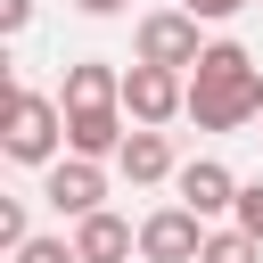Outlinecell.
Returning a JSON list of instances; mask_svg holds the SVG:
<instances>
[{"label": "cell", "mask_w": 263, "mask_h": 263, "mask_svg": "<svg viewBox=\"0 0 263 263\" xmlns=\"http://www.w3.org/2000/svg\"><path fill=\"white\" fill-rule=\"evenodd\" d=\"M132 115L123 107H82V115H66V156H82V164H107V156H123V132Z\"/></svg>", "instance_id": "ba28073f"}, {"label": "cell", "mask_w": 263, "mask_h": 263, "mask_svg": "<svg viewBox=\"0 0 263 263\" xmlns=\"http://www.w3.org/2000/svg\"><path fill=\"white\" fill-rule=\"evenodd\" d=\"M0 148H8V164H41L49 173L58 148H66V107L25 90V82H8L0 90Z\"/></svg>", "instance_id": "7a4b0ae2"}, {"label": "cell", "mask_w": 263, "mask_h": 263, "mask_svg": "<svg viewBox=\"0 0 263 263\" xmlns=\"http://www.w3.org/2000/svg\"><path fill=\"white\" fill-rule=\"evenodd\" d=\"M74 255L82 263H132L140 255V230L123 214H90V222H74Z\"/></svg>", "instance_id": "30bf717a"}, {"label": "cell", "mask_w": 263, "mask_h": 263, "mask_svg": "<svg viewBox=\"0 0 263 263\" xmlns=\"http://www.w3.org/2000/svg\"><path fill=\"white\" fill-rule=\"evenodd\" d=\"M41 197H49L66 222H90V214H107V164L58 156V164H49V181H41Z\"/></svg>", "instance_id": "8992f818"}, {"label": "cell", "mask_w": 263, "mask_h": 263, "mask_svg": "<svg viewBox=\"0 0 263 263\" xmlns=\"http://www.w3.org/2000/svg\"><path fill=\"white\" fill-rule=\"evenodd\" d=\"M205 238H214V230H205L189 205H156V214L140 222V255H148V263H197Z\"/></svg>", "instance_id": "52a82bcc"}, {"label": "cell", "mask_w": 263, "mask_h": 263, "mask_svg": "<svg viewBox=\"0 0 263 263\" xmlns=\"http://www.w3.org/2000/svg\"><path fill=\"white\" fill-rule=\"evenodd\" d=\"M230 230H247V238L263 247V181H247V189H238V214H230Z\"/></svg>", "instance_id": "5bb4252c"}, {"label": "cell", "mask_w": 263, "mask_h": 263, "mask_svg": "<svg viewBox=\"0 0 263 263\" xmlns=\"http://www.w3.org/2000/svg\"><path fill=\"white\" fill-rule=\"evenodd\" d=\"M74 8H82V16H123L132 0H74Z\"/></svg>", "instance_id": "ac0fdd59"}, {"label": "cell", "mask_w": 263, "mask_h": 263, "mask_svg": "<svg viewBox=\"0 0 263 263\" xmlns=\"http://www.w3.org/2000/svg\"><path fill=\"white\" fill-rule=\"evenodd\" d=\"M0 247H8V255L33 247V230H25V197H0Z\"/></svg>", "instance_id": "4fadbf2b"}, {"label": "cell", "mask_w": 263, "mask_h": 263, "mask_svg": "<svg viewBox=\"0 0 263 263\" xmlns=\"http://www.w3.org/2000/svg\"><path fill=\"white\" fill-rule=\"evenodd\" d=\"M197 263H263V247H255L247 230H230V222H222V230L205 238V255H197Z\"/></svg>", "instance_id": "7c38bea8"}, {"label": "cell", "mask_w": 263, "mask_h": 263, "mask_svg": "<svg viewBox=\"0 0 263 263\" xmlns=\"http://www.w3.org/2000/svg\"><path fill=\"white\" fill-rule=\"evenodd\" d=\"M173 189H181V197H173V205H189V214H197V222H205V230H222V222H230V214H238V189H247V181H238V173H230V164H222V156H189V164H181V181H173Z\"/></svg>", "instance_id": "5b68a950"}, {"label": "cell", "mask_w": 263, "mask_h": 263, "mask_svg": "<svg viewBox=\"0 0 263 263\" xmlns=\"http://www.w3.org/2000/svg\"><path fill=\"white\" fill-rule=\"evenodd\" d=\"M58 107H66V115H82V107H123V74H115L107 58H82V66H66Z\"/></svg>", "instance_id": "9c48e42d"}, {"label": "cell", "mask_w": 263, "mask_h": 263, "mask_svg": "<svg viewBox=\"0 0 263 263\" xmlns=\"http://www.w3.org/2000/svg\"><path fill=\"white\" fill-rule=\"evenodd\" d=\"M197 58H205V33H197V16H189V8H148V16L132 25V66L197 74Z\"/></svg>", "instance_id": "3957f363"}, {"label": "cell", "mask_w": 263, "mask_h": 263, "mask_svg": "<svg viewBox=\"0 0 263 263\" xmlns=\"http://www.w3.org/2000/svg\"><path fill=\"white\" fill-rule=\"evenodd\" d=\"M181 8H189V16H197V25H222V16H238V8H247V0H181Z\"/></svg>", "instance_id": "e0dca14e"}, {"label": "cell", "mask_w": 263, "mask_h": 263, "mask_svg": "<svg viewBox=\"0 0 263 263\" xmlns=\"http://www.w3.org/2000/svg\"><path fill=\"white\" fill-rule=\"evenodd\" d=\"M263 115V74L238 41H205L197 74H189V123L197 132H238Z\"/></svg>", "instance_id": "6da1fadb"}, {"label": "cell", "mask_w": 263, "mask_h": 263, "mask_svg": "<svg viewBox=\"0 0 263 263\" xmlns=\"http://www.w3.org/2000/svg\"><path fill=\"white\" fill-rule=\"evenodd\" d=\"M115 173H123V181H140V189L181 181V164H173V140H164V132H132V140H123V156H115Z\"/></svg>", "instance_id": "8fae6325"}, {"label": "cell", "mask_w": 263, "mask_h": 263, "mask_svg": "<svg viewBox=\"0 0 263 263\" xmlns=\"http://www.w3.org/2000/svg\"><path fill=\"white\" fill-rule=\"evenodd\" d=\"M8 263H82V255H74V238H33V247L8 255Z\"/></svg>", "instance_id": "9a60e30c"}, {"label": "cell", "mask_w": 263, "mask_h": 263, "mask_svg": "<svg viewBox=\"0 0 263 263\" xmlns=\"http://www.w3.org/2000/svg\"><path fill=\"white\" fill-rule=\"evenodd\" d=\"M25 25H33V0H0V41H16Z\"/></svg>", "instance_id": "2e32d148"}, {"label": "cell", "mask_w": 263, "mask_h": 263, "mask_svg": "<svg viewBox=\"0 0 263 263\" xmlns=\"http://www.w3.org/2000/svg\"><path fill=\"white\" fill-rule=\"evenodd\" d=\"M123 115H132V132H164L173 115H189V74L123 66Z\"/></svg>", "instance_id": "277c9868"}]
</instances>
